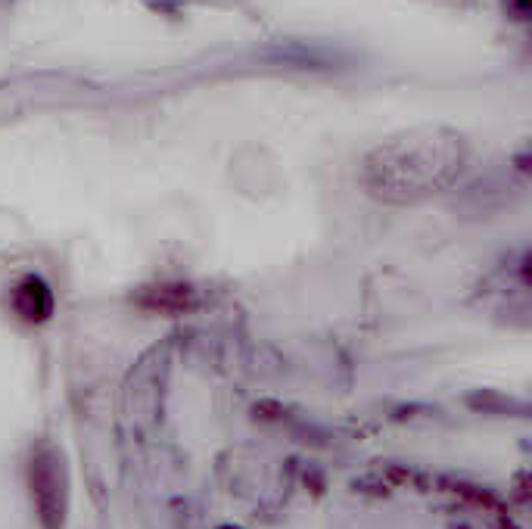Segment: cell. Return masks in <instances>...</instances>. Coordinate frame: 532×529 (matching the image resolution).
<instances>
[{
    "label": "cell",
    "instance_id": "cell-3",
    "mask_svg": "<svg viewBox=\"0 0 532 529\" xmlns=\"http://www.w3.org/2000/svg\"><path fill=\"white\" fill-rule=\"evenodd\" d=\"M13 309L28 321V324H44L53 315V293L41 281V277H25L13 290Z\"/></svg>",
    "mask_w": 532,
    "mask_h": 529
},
{
    "label": "cell",
    "instance_id": "cell-2",
    "mask_svg": "<svg viewBox=\"0 0 532 529\" xmlns=\"http://www.w3.org/2000/svg\"><path fill=\"white\" fill-rule=\"evenodd\" d=\"M28 495H32L41 529H66L69 467L53 442H38L28 455Z\"/></svg>",
    "mask_w": 532,
    "mask_h": 529
},
{
    "label": "cell",
    "instance_id": "cell-4",
    "mask_svg": "<svg viewBox=\"0 0 532 529\" xmlns=\"http://www.w3.org/2000/svg\"><path fill=\"white\" fill-rule=\"evenodd\" d=\"M508 7H511L520 19H526V13H529V0H508Z\"/></svg>",
    "mask_w": 532,
    "mask_h": 529
},
{
    "label": "cell",
    "instance_id": "cell-1",
    "mask_svg": "<svg viewBox=\"0 0 532 529\" xmlns=\"http://www.w3.org/2000/svg\"><path fill=\"white\" fill-rule=\"evenodd\" d=\"M470 165L467 137L445 125H417L377 144L361 159L358 181L371 200L411 206L455 187Z\"/></svg>",
    "mask_w": 532,
    "mask_h": 529
}]
</instances>
